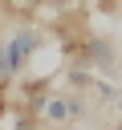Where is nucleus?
<instances>
[{
	"mask_svg": "<svg viewBox=\"0 0 122 130\" xmlns=\"http://www.w3.org/2000/svg\"><path fill=\"white\" fill-rule=\"evenodd\" d=\"M114 130H122V122H118V126H114Z\"/></svg>",
	"mask_w": 122,
	"mask_h": 130,
	"instance_id": "4",
	"label": "nucleus"
},
{
	"mask_svg": "<svg viewBox=\"0 0 122 130\" xmlns=\"http://www.w3.org/2000/svg\"><path fill=\"white\" fill-rule=\"evenodd\" d=\"M118 110H122V98H118Z\"/></svg>",
	"mask_w": 122,
	"mask_h": 130,
	"instance_id": "3",
	"label": "nucleus"
},
{
	"mask_svg": "<svg viewBox=\"0 0 122 130\" xmlns=\"http://www.w3.org/2000/svg\"><path fill=\"white\" fill-rule=\"evenodd\" d=\"M41 49V32L37 28H16L12 37H4L0 41V69H4V77L12 81V77H20L28 65H33V53Z\"/></svg>",
	"mask_w": 122,
	"mask_h": 130,
	"instance_id": "1",
	"label": "nucleus"
},
{
	"mask_svg": "<svg viewBox=\"0 0 122 130\" xmlns=\"http://www.w3.org/2000/svg\"><path fill=\"white\" fill-rule=\"evenodd\" d=\"M37 114L45 122H53V126H69V122H77L85 114V102L77 93H45V102H41Z\"/></svg>",
	"mask_w": 122,
	"mask_h": 130,
	"instance_id": "2",
	"label": "nucleus"
}]
</instances>
